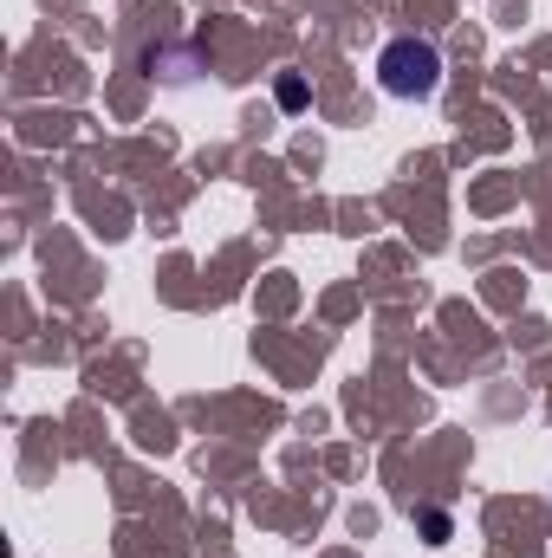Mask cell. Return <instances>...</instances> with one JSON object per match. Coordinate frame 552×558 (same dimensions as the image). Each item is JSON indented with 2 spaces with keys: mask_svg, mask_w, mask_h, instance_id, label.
I'll return each mask as SVG.
<instances>
[{
  "mask_svg": "<svg viewBox=\"0 0 552 558\" xmlns=\"http://www.w3.org/2000/svg\"><path fill=\"white\" fill-rule=\"evenodd\" d=\"M422 533H429V539H448V513L429 507V513H422Z\"/></svg>",
  "mask_w": 552,
  "mask_h": 558,
  "instance_id": "3",
  "label": "cell"
},
{
  "mask_svg": "<svg viewBox=\"0 0 552 558\" xmlns=\"http://www.w3.org/2000/svg\"><path fill=\"white\" fill-rule=\"evenodd\" d=\"M274 98H279V111H305V98H312V92H305V78H292V72H286V78L274 85Z\"/></svg>",
  "mask_w": 552,
  "mask_h": 558,
  "instance_id": "2",
  "label": "cell"
},
{
  "mask_svg": "<svg viewBox=\"0 0 552 558\" xmlns=\"http://www.w3.org/2000/svg\"><path fill=\"white\" fill-rule=\"evenodd\" d=\"M377 85L391 92V98H435V85H442V52H435V39H416V33H397L384 52H377Z\"/></svg>",
  "mask_w": 552,
  "mask_h": 558,
  "instance_id": "1",
  "label": "cell"
}]
</instances>
